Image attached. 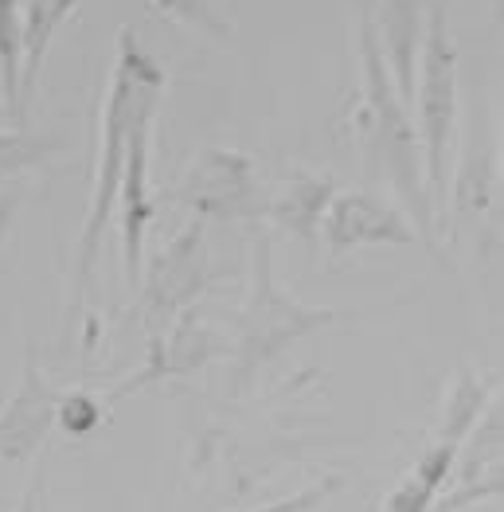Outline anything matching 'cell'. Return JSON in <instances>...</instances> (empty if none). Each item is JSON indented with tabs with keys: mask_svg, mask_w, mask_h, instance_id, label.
Returning <instances> with one entry per match:
<instances>
[{
	"mask_svg": "<svg viewBox=\"0 0 504 512\" xmlns=\"http://www.w3.org/2000/svg\"><path fill=\"white\" fill-rule=\"evenodd\" d=\"M165 94V67L141 47L133 28L118 32V59L110 71V86L102 98V126H98V176H94V196L90 212L79 231L75 247V301H71V321H79L86 294L94 290V266L102 251V235L118 215V188L126 169V137L137 118V110L157 106Z\"/></svg>",
	"mask_w": 504,
	"mask_h": 512,
	"instance_id": "6da1fadb",
	"label": "cell"
},
{
	"mask_svg": "<svg viewBox=\"0 0 504 512\" xmlns=\"http://www.w3.org/2000/svg\"><path fill=\"white\" fill-rule=\"evenodd\" d=\"M360 67H364V153L368 165L399 192L411 227L426 239V247H434L438 223H434V204L426 192V176H422V153L419 133L407 114V102L399 98V90L387 75V63L379 55L376 24L364 12L360 16Z\"/></svg>",
	"mask_w": 504,
	"mask_h": 512,
	"instance_id": "7a4b0ae2",
	"label": "cell"
},
{
	"mask_svg": "<svg viewBox=\"0 0 504 512\" xmlns=\"http://www.w3.org/2000/svg\"><path fill=\"white\" fill-rule=\"evenodd\" d=\"M270 235L258 227L254 231V270H251V294L235 321L231 337V387L243 391L258 380L262 368L282 360L297 341L329 329L344 321L329 305H301L294 301L274 278V258H270Z\"/></svg>",
	"mask_w": 504,
	"mask_h": 512,
	"instance_id": "3957f363",
	"label": "cell"
},
{
	"mask_svg": "<svg viewBox=\"0 0 504 512\" xmlns=\"http://www.w3.org/2000/svg\"><path fill=\"white\" fill-rule=\"evenodd\" d=\"M411 102L419 110L415 133H419L426 192L434 204V223L438 231H446L450 227V153H454V122H458V47L450 36L446 4H434L430 12Z\"/></svg>",
	"mask_w": 504,
	"mask_h": 512,
	"instance_id": "277c9868",
	"label": "cell"
},
{
	"mask_svg": "<svg viewBox=\"0 0 504 512\" xmlns=\"http://www.w3.org/2000/svg\"><path fill=\"white\" fill-rule=\"evenodd\" d=\"M208 231L200 219L188 223V231H180L161 255L149 262V270H141V321L149 329V337H161L168 325L192 309V301L204 294L208 286Z\"/></svg>",
	"mask_w": 504,
	"mask_h": 512,
	"instance_id": "5b68a950",
	"label": "cell"
},
{
	"mask_svg": "<svg viewBox=\"0 0 504 512\" xmlns=\"http://www.w3.org/2000/svg\"><path fill=\"white\" fill-rule=\"evenodd\" d=\"M176 204L196 212L200 223L208 219H247L258 223L266 219L270 196L262 192L254 161L235 153V149H204L192 169L184 176V184L176 188Z\"/></svg>",
	"mask_w": 504,
	"mask_h": 512,
	"instance_id": "8992f818",
	"label": "cell"
},
{
	"mask_svg": "<svg viewBox=\"0 0 504 512\" xmlns=\"http://www.w3.org/2000/svg\"><path fill=\"white\" fill-rule=\"evenodd\" d=\"M161 106V102H157ZM157 106L137 110L126 137V169L118 188V235H122V258H126V278L137 290L141 282V262H145V231L157 215L153 192H149V145H153V122Z\"/></svg>",
	"mask_w": 504,
	"mask_h": 512,
	"instance_id": "52a82bcc",
	"label": "cell"
},
{
	"mask_svg": "<svg viewBox=\"0 0 504 512\" xmlns=\"http://www.w3.org/2000/svg\"><path fill=\"white\" fill-rule=\"evenodd\" d=\"M59 399L63 395L43 376L36 344H28L20 384L0 411V462H28L40 454L55 419H59Z\"/></svg>",
	"mask_w": 504,
	"mask_h": 512,
	"instance_id": "ba28073f",
	"label": "cell"
},
{
	"mask_svg": "<svg viewBox=\"0 0 504 512\" xmlns=\"http://www.w3.org/2000/svg\"><path fill=\"white\" fill-rule=\"evenodd\" d=\"M321 235H325V247L333 258H340L352 247H368V243H391V247L415 243L411 219L395 204H387L383 196H372V192H340V196H333L329 212L321 219Z\"/></svg>",
	"mask_w": 504,
	"mask_h": 512,
	"instance_id": "9c48e42d",
	"label": "cell"
},
{
	"mask_svg": "<svg viewBox=\"0 0 504 512\" xmlns=\"http://www.w3.org/2000/svg\"><path fill=\"white\" fill-rule=\"evenodd\" d=\"M211 356H215V333H211V325L196 309H184L161 337H149V360L129 376L126 384L114 387L106 395V407H114V403H122L129 395H137L141 387L149 384L176 380V376H192L196 368L208 364Z\"/></svg>",
	"mask_w": 504,
	"mask_h": 512,
	"instance_id": "30bf717a",
	"label": "cell"
},
{
	"mask_svg": "<svg viewBox=\"0 0 504 512\" xmlns=\"http://www.w3.org/2000/svg\"><path fill=\"white\" fill-rule=\"evenodd\" d=\"M376 40L399 98L411 102V94H415V67H419V4L415 0H383Z\"/></svg>",
	"mask_w": 504,
	"mask_h": 512,
	"instance_id": "8fae6325",
	"label": "cell"
},
{
	"mask_svg": "<svg viewBox=\"0 0 504 512\" xmlns=\"http://www.w3.org/2000/svg\"><path fill=\"white\" fill-rule=\"evenodd\" d=\"M333 196H336L333 176H313V172H305V176H294V180L278 192V200H270L266 219H274L278 227H286L297 239L313 243V239L321 235V219L329 212Z\"/></svg>",
	"mask_w": 504,
	"mask_h": 512,
	"instance_id": "7c38bea8",
	"label": "cell"
},
{
	"mask_svg": "<svg viewBox=\"0 0 504 512\" xmlns=\"http://www.w3.org/2000/svg\"><path fill=\"white\" fill-rule=\"evenodd\" d=\"M458 450H462V446H450V442H438V438H434V442L422 450L415 470L403 477V485L383 501V512H430V505L438 501V493H442L446 481H450Z\"/></svg>",
	"mask_w": 504,
	"mask_h": 512,
	"instance_id": "4fadbf2b",
	"label": "cell"
},
{
	"mask_svg": "<svg viewBox=\"0 0 504 512\" xmlns=\"http://www.w3.org/2000/svg\"><path fill=\"white\" fill-rule=\"evenodd\" d=\"M75 4L79 0H28V12H24V79H20V106H24V114H28V98L36 94L51 40L59 36V28L67 24Z\"/></svg>",
	"mask_w": 504,
	"mask_h": 512,
	"instance_id": "5bb4252c",
	"label": "cell"
},
{
	"mask_svg": "<svg viewBox=\"0 0 504 512\" xmlns=\"http://www.w3.org/2000/svg\"><path fill=\"white\" fill-rule=\"evenodd\" d=\"M493 403V387L489 380H481L473 368H458L454 384L446 391V403H442V423H438V442H450V446H462L465 434L473 430V423L481 419V411Z\"/></svg>",
	"mask_w": 504,
	"mask_h": 512,
	"instance_id": "9a60e30c",
	"label": "cell"
},
{
	"mask_svg": "<svg viewBox=\"0 0 504 512\" xmlns=\"http://www.w3.org/2000/svg\"><path fill=\"white\" fill-rule=\"evenodd\" d=\"M20 79H24V8L20 0H0V102L12 122H24Z\"/></svg>",
	"mask_w": 504,
	"mask_h": 512,
	"instance_id": "2e32d148",
	"label": "cell"
},
{
	"mask_svg": "<svg viewBox=\"0 0 504 512\" xmlns=\"http://www.w3.org/2000/svg\"><path fill=\"white\" fill-rule=\"evenodd\" d=\"M59 149H63V141H55L51 133L4 129L0 133V188H8L12 180H20L24 172L47 165Z\"/></svg>",
	"mask_w": 504,
	"mask_h": 512,
	"instance_id": "e0dca14e",
	"label": "cell"
},
{
	"mask_svg": "<svg viewBox=\"0 0 504 512\" xmlns=\"http://www.w3.org/2000/svg\"><path fill=\"white\" fill-rule=\"evenodd\" d=\"M153 4H157L161 16L184 24V28H192V32H200V36H208V40H231V28L215 12L211 0H153Z\"/></svg>",
	"mask_w": 504,
	"mask_h": 512,
	"instance_id": "ac0fdd59",
	"label": "cell"
},
{
	"mask_svg": "<svg viewBox=\"0 0 504 512\" xmlns=\"http://www.w3.org/2000/svg\"><path fill=\"white\" fill-rule=\"evenodd\" d=\"M340 489H344V477H340V473H325L321 481L297 489V493H290V497L270 501V505H262V509H247V512H317V509H325Z\"/></svg>",
	"mask_w": 504,
	"mask_h": 512,
	"instance_id": "d6986e66",
	"label": "cell"
},
{
	"mask_svg": "<svg viewBox=\"0 0 504 512\" xmlns=\"http://www.w3.org/2000/svg\"><path fill=\"white\" fill-rule=\"evenodd\" d=\"M59 430H67L71 438H83L90 430L102 423V407L86 395V391H75V395H63L59 399Z\"/></svg>",
	"mask_w": 504,
	"mask_h": 512,
	"instance_id": "ffe728a7",
	"label": "cell"
},
{
	"mask_svg": "<svg viewBox=\"0 0 504 512\" xmlns=\"http://www.w3.org/2000/svg\"><path fill=\"white\" fill-rule=\"evenodd\" d=\"M20 200H24V192H20L16 184L0 188V243L12 235V223H16V212H20Z\"/></svg>",
	"mask_w": 504,
	"mask_h": 512,
	"instance_id": "44dd1931",
	"label": "cell"
},
{
	"mask_svg": "<svg viewBox=\"0 0 504 512\" xmlns=\"http://www.w3.org/2000/svg\"><path fill=\"white\" fill-rule=\"evenodd\" d=\"M43 477H47V466H36L32 473V481H28V489H24V497H20V505L16 512H40V497H43Z\"/></svg>",
	"mask_w": 504,
	"mask_h": 512,
	"instance_id": "7402d4cb",
	"label": "cell"
},
{
	"mask_svg": "<svg viewBox=\"0 0 504 512\" xmlns=\"http://www.w3.org/2000/svg\"><path fill=\"white\" fill-rule=\"evenodd\" d=\"M489 4H493V8H501V0H489Z\"/></svg>",
	"mask_w": 504,
	"mask_h": 512,
	"instance_id": "603a6c76",
	"label": "cell"
}]
</instances>
